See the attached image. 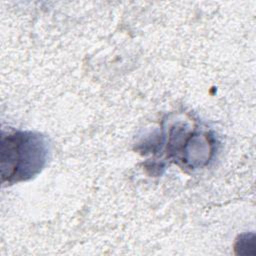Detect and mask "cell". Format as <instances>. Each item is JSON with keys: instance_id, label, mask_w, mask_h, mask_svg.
<instances>
[{"instance_id": "6da1fadb", "label": "cell", "mask_w": 256, "mask_h": 256, "mask_svg": "<svg viewBox=\"0 0 256 256\" xmlns=\"http://www.w3.org/2000/svg\"><path fill=\"white\" fill-rule=\"evenodd\" d=\"M48 143L34 132L3 131L1 137L2 183L27 181L39 174L48 159Z\"/></svg>"}]
</instances>
